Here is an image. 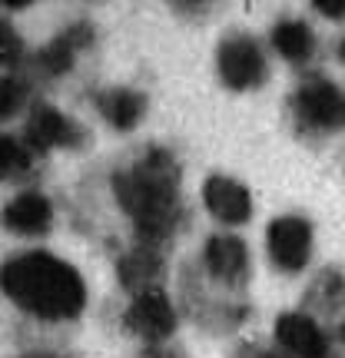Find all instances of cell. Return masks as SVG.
Wrapping results in <instances>:
<instances>
[{"instance_id":"7402d4cb","label":"cell","mask_w":345,"mask_h":358,"mask_svg":"<svg viewBox=\"0 0 345 358\" xmlns=\"http://www.w3.org/2000/svg\"><path fill=\"white\" fill-rule=\"evenodd\" d=\"M169 10L190 24H206L216 13V3H169Z\"/></svg>"},{"instance_id":"cb8c5ba5","label":"cell","mask_w":345,"mask_h":358,"mask_svg":"<svg viewBox=\"0 0 345 358\" xmlns=\"http://www.w3.org/2000/svg\"><path fill=\"white\" fill-rule=\"evenodd\" d=\"M140 358H190V355H186L183 345H167L163 342V345H146L140 352Z\"/></svg>"},{"instance_id":"8992f818","label":"cell","mask_w":345,"mask_h":358,"mask_svg":"<svg viewBox=\"0 0 345 358\" xmlns=\"http://www.w3.org/2000/svg\"><path fill=\"white\" fill-rule=\"evenodd\" d=\"M24 146L30 153H47V150H87L90 133L73 116L60 113L50 103H37L30 110L24 129Z\"/></svg>"},{"instance_id":"3957f363","label":"cell","mask_w":345,"mask_h":358,"mask_svg":"<svg viewBox=\"0 0 345 358\" xmlns=\"http://www.w3.org/2000/svg\"><path fill=\"white\" fill-rule=\"evenodd\" d=\"M179 306L190 315L203 332L209 335H230L236 329H243L253 306L249 302H230V299H213L206 289V279L199 275V268L186 262L179 268Z\"/></svg>"},{"instance_id":"ffe728a7","label":"cell","mask_w":345,"mask_h":358,"mask_svg":"<svg viewBox=\"0 0 345 358\" xmlns=\"http://www.w3.org/2000/svg\"><path fill=\"white\" fill-rule=\"evenodd\" d=\"M24 57V37L20 30L0 17V66H13L17 60Z\"/></svg>"},{"instance_id":"d4e9b609","label":"cell","mask_w":345,"mask_h":358,"mask_svg":"<svg viewBox=\"0 0 345 358\" xmlns=\"http://www.w3.org/2000/svg\"><path fill=\"white\" fill-rule=\"evenodd\" d=\"M232 358H289L286 352H279V348H256V345H239L236 348V355Z\"/></svg>"},{"instance_id":"83f0119b","label":"cell","mask_w":345,"mask_h":358,"mask_svg":"<svg viewBox=\"0 0 345 358\" xmlns=\"http://www.w3.org/2000/svg\"><path fill=\"white\" fill-rule=\"evenodd\" d=\"M339 60L345 64V40H339Z\"/></svg>"},{"instance_id":"603a6c76","label":"cell","mask_w":345,"mask_h":358,"mask_svg":"<svg viewBox=\"0 0 345 358\" xmlns=\"http://www.w3.org/2000/svg\"><path fill=\"white\" fill-rule=\"evenodd\" d=\"M312 10L322 13L325 20L345 24V0H312Z\"/></svg>"},{"instance_id":"8fae6325","label":"cell","mask_w":345,"mask_h":358,"mask_svg":"<svg viewBox=\"0 0 345 358\" xmlns=\"http://www.w3.org/2000/svg\"><path fill=\"white\" fill-rule=\"evenodd\" d=\"M203 203L209 216L219 219L223 226H246L253 219V196L239 179L213 173L203 182Z\"/></svg>"},{"instance_id":"7c38bea8","label":"cell","mask_w":345,"mask_h":358,"mask_svg":"<svg viewBox=\"0 0 345 358\" xmlns=\"http://www.w3.org/2000/svg\"><path fill=\"white\" fill-rule=\"evenodd\" d=\"M116 279L133 295L160 292V289H163V279H167V262L160 256V249L136 245V249H129L127 256L116 259Z\"/></svg>"},{"instance_id":"9a60e30c","label":"cell","mask_w":345,"mask_h":358,"mask_svg":"<svg viewBox=\"0 0 345 358\" xmlns=\"http://www.w3.org/2000/svg\"><path fill=\"white\" fill-rule=\"evenodd\" d=\"M302 306L306 312L316 315H342L345 312V268L325 266L322 272H316V279L309 282V289L302 292Z\"/></svg>"},{"instance_id":"5b68a950","label":"cell","mask_w":345,"mask_h":358,"mask_svg":"<svg viewBox=\"0 0 345 358\" xmlns=\"http://www.w3.org/2000/svg\"><path fill=\"white\" fill-rule=\"evenodd\" d=\"M293 113L302 129L312 133H342L345 129V93L325 77H309L293 93Z\"/></svg>"},{"instance_id":"484cf974","label":"cell","mask_w":345,"mask_h":358,"mask_svg":"<svg viewBox=\"0 0 345 358\" xmlns=\"http://www.w3.org/2000/svg\"><path fill=\"white\" fill-rule=\"evenodd\" d=\"M17 358H60V355H50V352H30V355H17Z\"/></svg>"},{"instance_id":"7a4b0ae2","label":"cell","mask_w":345,"mask_h":358,"mask_svg":"<svg viewBox=\"0 0 345 358\" xmlns=\"http://www.w3.org/2000/svg\"><path fill=\"white\" fill-rule=\"evenodd\" d=\"M0 292L27 315L43 322H70L87 308V282L77 266L43 249L3 259Z\"/></svg>"},{"instance_id":"277c9868","label":"cell","mask_w":345,"mask_h":358,"mask_svg":"<svg viewBox=\"0 0 345 358\" xmlns=\"http://www.w3.org/2000/svg\"><path fill=\"white\" fill-rule=\"evenodd\" d=\"M216 73L223 80V87L236 90V93L259 90L269 80V60L259 47V40L249 34L223 37L216 47Z\"/></svg>"},{"instance_id":"d6986e66","label":"cell","mask_w":345,"mask_h":358,"mask_svg":"<svg viewBox=\"0 0 345 358\" xmlns=\"http://www.w3.org/2000/svg\"><path fill=\"white\" fill-rule=\"evenodd\" d=\"M30 100V80L20 73H7L0 77V123H7L20 113Z\"/></svg>"},{"instance_id":"6da1fadb","label":"cell","mask_w":345,"mask_h":358,"mask_svg":"<svg viewBox=\"0 0 345 358\" xmlns=\"http://www.w3.org/2000/svg\"><path fill=\"white\" fill-rule=\"evenodd\" d=\"M120 209L129 216L140 245L160 249L173 243L186 226V203H183V166L173 150L146 146L129 166L110 176Z\"/></svg>"},{"instance_id":"30bf717a","label":"cell","mask_w":345,"mask_h":358,"mask_svg":"<svg viewBox=\"0 0 345 358\" xmlns=\"http://www.w3.org/2000/svg\"><path fill=\"white\" fill-rule=\"evenodd\" d=\"M276 342L289 358H325L332 352L329 335L306 312H286L276 319Z\"/></svg>"},{"instance_id":"ba28073f","label":"cell","mask_w":345,"mask_h":358,"mask_svg":"<svg viewBox=\"0 0 345 358\" xmlns=\"http://www.w3.org/2000/svg\"><path fill=\"white\" fill-rule=\"evenodd\" d=\"M312 239L316 232L306 216H276L266 229V249L272 266L286 275L302 272L312 259Z\"/></svg>"},{"instance_id":"4316f807","label":"cell","mask_w":345,"mask_h":358,"mask_svg":"<svg viewBox=\"0 0 345 358\" xmlns=\"http://www.w3.org/2000/svg\"><path fill=\"white\" fill-rule=\"evenodd\" d=\"M335 338H339V342H345V322H339V325H335Z\"/></svg>"},{"instance_id":"2e32d148","label":"cell","mask_w":345,"mask_h":358,"mask_svg":"<svg viewBox=\"0 0 345 358\" xmlns=\"http://www.w3.org/2000/svg\"><path fill=\"white\" fill-rule=\"evenodd\" d=\"M269 43L286 64H306L316 53V30L299 17H282L279 24L269 30Z\"/></svg>"},{"instance_id":"e0dca14e","label":"cell","mask_w":345,"mask_h":358,"mask_svg":"<svg viewBox=\"0 0 345 358\" xmlns=\"http://www.w3.org/2000/svg\"><path fill=\"white\" fill-rule=\"evenodd\" d=\"M73 57H77V50L57 34V37L30 60V73H34V77H43V80H57V77H64V73H70Z\"/></svg>"},{"instance_id":"44dd1931","label":"cell","mask_w":345,"mask_h":358,"mask_svg":"<svg viewBox=\"0 0 345 358\" xmlns=\"http://www.w3.org/2000/svg\"><path fill=\"white\" fill-rule=\"evenodd\" d=\"M60 37H64L77 53H80V50H90V47L97 43V27L90 24V20H73V24L66 27Z\"/></svg>"},{"instance_id":"ac0fdd59","label":"cell","mask_w":345,"mask_h":358,"mask_svg":"<svg viewBox=\"0 0 345 358\" xmlns=\"http://www.w3.org/2000/svg\"><path fill=\"white\" fill-rule=\"evenodd\" d=\"M30 169H34V153H30L20 140L0 133V182L24 179Z\"/></svg>"},{"instance_id":"f1b7e54d","label":"cell","mask_w":345,"mask_h":358,"mask_svg":"<svg viewBox=\"0 0 345 358\" xmlns=\"http://www.w3.org/2000/svg\"><path fill=\"white\" fill-rule=\"evenodd\" d=\"M325 358H342V355H332V352H329V355H325Z\"/></svg>"},{"instance_id":"9c48e42d","label":"cell","mask_w":345,"mask_h":358,"mask_svg":"<svg viewBox=\"0 0 345 358\" xmlns=\"http://www.w3.org/2000/svg\"><path fill=\"white\" fill-rule=\"evenodd\" d=\"M123 325H127V332L140 335L146 345H163L169 335L176 332L179 315H176V308H173V302L167 299V292L160 289V292L136 295L129 302L127 315H123Z\"/></svg>"},{"instance_id":"5bb4252c","label":"cell","mask_w":345,"mask_h":358,"mask_svg":"<svg viewBox=\"0 0 345 358\" xmlns=\"http://www.w3.org/2000/svg\"><path fill=\"white\" fill-rule=\"evenodd\" d=\"M93 103H97L100 116L116 133H133L140 127V120L146 116V106H150L146 93L133 87H106L93 96Z\"/></svg>"},{"instance_id":"52a82bcc","label":"cell","mask_w":345,"mask_h":358,"mask_svg":"<svg viewBox=\"0 0 345 358\" xmlns=\"http://www.w3.org/2000/svg\"><path fill=\"white\" fill-rule=\"evenodd\" d=\"M203 268L206 275L230 289V292H243L249 279H253V256H249V245L232 236V232H219L209 236L203 245Z\"/></svg>"},{"instance_id":"4fadbf2b","label":"cell","mask_w":345,"mask_h":358,"mask_svg":"<svg viewBox=\"0 0 345 358\" xmlns=\"http://www.w3.org/2000/svg\"><path fill=\"white\" fill-rule=\"evenodd\" d=\"M0 226L13 236H47L53 229V206L43 192H20L0 209Z\"/></svg>"}]
</instances>
